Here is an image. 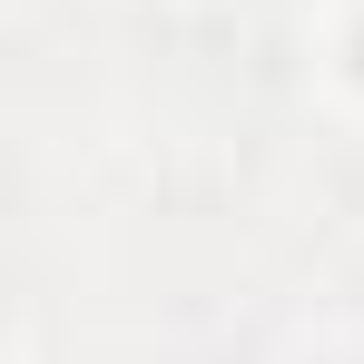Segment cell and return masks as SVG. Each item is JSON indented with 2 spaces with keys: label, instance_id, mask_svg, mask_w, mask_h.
Returning <instances> with one entry per match:
<instances>
[{
  "label": "cell",
  "instance_id": "cell-2",
  "mask_svg": "<svg viewBox=\"0 0 364 364\" xmlns=\"http://www.w3.org/2000/svg\"><path fill=\"white\" fill-rule=\"evenodd\" d=\"M276 364H364V325H315V335H296Z\"/></svg>",
  "mask_w": 364,
  "mask_h": 364
},
{
  "label": "cell",
  "instance_id": "cell-3",
  "mask_svg": "<svg viewBox=\"0 0 364 364\" xmlns=\"http://www.w3.org/2000/svg\"><path fill=\"white\" fill-rule=\"evenodd\" d=\"M10 364H40V345H30V335H10Z\"/></svg>",
  "mask_w": 364,
  "mask_h": 364
},
{
  "label": "cell",
  "instance_id": "cell-1",
  "mask_svg": "<svg viewBox=\"0 0 364 364\" xmlns=\"http://www.w3.org/2000/svg\"><path fill=\"white\" fill-rule=\"evenodd\" d=\"M305 89L364 128V0H305Z\"/></svg>",
  "mask_w": 364,
  "mask_h": 364
}]
</instances>
